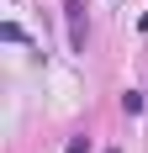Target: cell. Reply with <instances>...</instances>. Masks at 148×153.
<instances>
[{
	"instance_id": "cell-1",
	"label": "cell",
	"mask_w": 148,
	"mask_h": 153,
	"mask_svg": "<svg viewBox=\"0 0 148 153\" xmlns=\"http://www.w3.org/2000/svg\"><path fill=\"white\" fill-rule=\"evenodd\" d=\"M64 16H69V48H74V53H85V37H90L85 0H69V5H64Z\"/></svg>"
},
{
	"instance_id": "cell-3",
	"label": "cell",
	"mask_w": 148,
	"mask_h": 153,
	"mask_svg": "<svg viewBox=\"0 0 148 153\" xmlns=\"http://www.w3.org/2000/svg\"><path fill=\"white\" fill-rule=\"evenodd\" d=\"M0 37H5V42H27V32L16 27V21H5V27H0Z\"/></svg>"
},
{
	"instance_id": "cell-5",
	"label": "cell",
	"mask_w": 148,
	"mask_h": 153,
	"mask_svg": "<svg viewBox=\"0 0 148 153\" xmlns=\"http://www.w3.org/2000/svg\"><path fill=\"white\" fill-rule=\"evenodd\" d=\"M138 27H143V32H148V11H143V16H138Z\"/></svg>"
},
{
	"instance_id": "cell-4",
	"label": "cell",
	"mask_w": 148,
	"mask_h": 153,
	"mask_svg": "<svg viewBox=\"0 0 148 153\" xmlns=\"http://www.w3.org/2000/svg\"><path fill=\"white\" fill-rule=\"evenodd\" d=\"M64 153H90V137H69V143H64Z\"/></svg>"
},
{
	"instance_id": "cell-2",
	"label": "cell",
	"mask_w": 148,
	"mask_h": 153,
	"mask_svg": "<svg viewBox=\"0 0 148 153\" xmlns=\"http://www.w3.org/2000/svg\"><path fill=\"white\" fill-rule=\"evenodd\" d=\"M122 111H127V116H138V111H143V95L127 90V95H122Z\"/></svg>"
},
{
	"instance_id": "cell-6",
	"label": "cell",
	"mask_w": 148,
	"mask_h": 153,
	"mask_svg": "<svg viewBox=\"0 0 148 153\" xmlns=\"http://www.w3.org/2000/svg\"><path fill=\"white\" fill-rule=\"evenodd\" d=\"M106 153H122V148H106Z\"/></svg>"
}]
</instances>
